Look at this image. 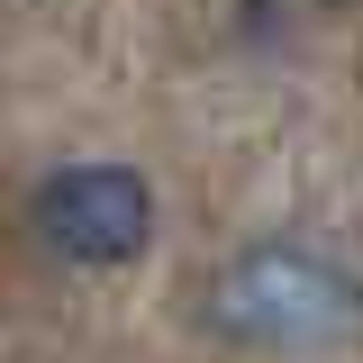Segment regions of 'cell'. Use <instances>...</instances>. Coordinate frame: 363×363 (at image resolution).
<instances>
[{
	"mask_svg": "<svg viewBox=\"0 0 363 363\" xmlns=\"http://www.w3.org/2000/svg\"><path fill=\"white\" fill-rule=\"evenodd\" d=\"M209 318L236 345H264V354H318L345 336L354 318V281L336 255L318 245H291V236H264L245 255H227L218 281H209Z\"/></svg>",
	"mask_w": 363,
	"mask_h": 363,
	"instance_id": "1",
	"label": "cell"
},
{
	"mask_svg": "<svg viewBox=\"0 0 363 363\" xmlns=\"http://www.w3.org/2000/svg\"><path fill=\"white\" fill-rule=\"evenodd\" d=\"M28 209H37L45 255H64L82 272H118L155 245V182L136 164H64L37 182Z\"/></svg>",
	"mask_w": 363,
	"mask_h": 363,
	"instance_id": "2",
	"label": "cell"
}]
</instances>
